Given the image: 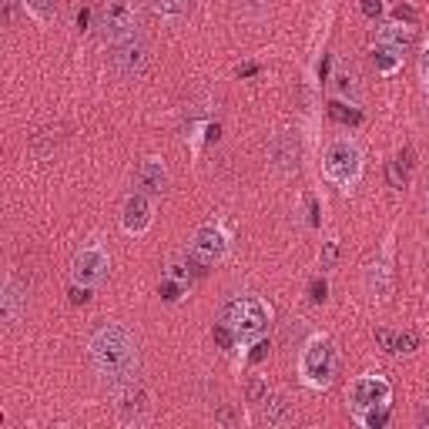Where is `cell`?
I'll return each instance as SVG.
<instances>
[{
    "label": "cell",
    "mask_w": 429,
    "mask_h": 429,
    "mask_svg": "<svg viewBox=\"0 0 429 429\" xmlns=\"http://www.w3.org/2000/svg\"><path fill=\"white\" fill-rule=\"evenodd\" d=\"M87 356H91V366L104 382L111 386H128L134 382V372H138V346H134L131 332L124 325H101L91 342H87Z\"/></svg>",
    "instance_id": "cell-1"
},
{
    "label": "cell",
    "mask_w": 429,
    "mask_h": 429,
    "mask_svg": "<svg viewBox=\"0 0 429 429\" xmlns=\"http://www.w3.org/2000/svg\"><path fill=\"white\" fill-rule=\"evenodd\" d=\"M222 322L239 335V342H249V339L262 335L268 312H265V305L255 295H239V298H228L222 305Z\"/></svg>",
    "instance_id": "cell-2"
},
{
    "label": "cell",
    "mask_w": 429,
    "mask_h": 429,
    "mask_svg": "<svg viewBox=\"0 0 429 429\" xmlns=\"http://www.w3.org/2000/svg\"><path fill=\"white\" fill-rule=\"evenodd\" d=\"M97 31L107 44H124L138 37V7L134 0H101L97 4Z\"/></svg>",
    "instance_id": "cell-3"
},
{
    "label": "cell",
    "mask_w": 429,
    "mask_h": 429,
    "mask_svg": "<svg viewBox=\"0 0 429 429\" xmlns=\"http://www.w3.org/2000/svg\"><path fill=\"white\" fill-rule=\"evenodd\" d=\"M335 346L332 339H325V335H312L305 349H302V359H298V369H302V379L309 382L312 389H322V386H329L335 376Z\"/></svg>",
    "instance_id": "cell-4"
},
{
    "label": "cell",
    "mask_w": 429,
    "mask_h": 429,
    "mask_svg": "<svg viewBox=\"0 0 429 429\" xmlns=\"http://www.w3.org/2000/svg\"><path fill=\"white\" fill-rule=\"evenodd\" d=\"M359 171H362V155H359V148L352 141L339 138V141L325 148V175H329V181L349 188L359 178Z\"/></svg>",
    "instance_id": "cell-5"
},
{
    "label": "cell",
    "mask_w": 429,
    "mask_h": 429,
    "mask_svg": "<svg viewBox=\"0 0 429 429\" xmlns=\"http://www.w3.org/2000/svg\"><path fill=\"white\" fill-rule=\"evenodd\" d=\"M389 396H393V386L382 379V376H362V379L352 382L349 389V403H352V416L362 419L372 409H382L389 406Z\"/></svg>",
    "instance_id": "cell-6"
},
{
    "label": "cell",
    "mask_w": 429,
    "mask_h": 429,
    "mask_svg": "<svg viewBox=\"0 0 429 429\" xmlns=\"http://www.w3.org/2000/svg\"><path fill=\"white\" fill-rule=\"evenodd\" d=\"M107 265H111L107 262V251L101 245H87V249H81L74 255L71 275H74V282H81V286H97L107 275Z\"/></svg>",
    "instance_id": "cell-7"
},
{
    "label": "cell",
    "mask_w": 429,
    "mask_h": 429,
    "mask_svg": "<svg viewBox=\"0 0 429 429\" xmlns=\"http://www.w3.org/2000/svg\"><path fill=\"white\" fill-rule=\"evenodd\" d=\"M225 251H228V235L222 232V228H214V225H205L195 232V241H191V259L198 265H214L218 259H225Z\"/></svg>",
    "instance_id": "cell-8"
},
{
    "label": "cell",
    "mask_w": 429,
    "mask_h": 429,
    "mask_svg": "<svg viewBox=\"0 0 429 429\" xmlns=\"http://www.w3.org/2000/svg\"><path fill=\"white\" fill-rule=\"evenodd\" d=\"M148 67V44H144L141 37H131V40H124L118 44L114 50V71L124 77V81H138Z\"/></svg>",
    "instance_id": "cell-9"
},
{
    "label": "cell",
    "mask_w": 429,
    "mask_h": 429,
    "mask_svg": "<svg viewBox=\"0 0 429 429\" xmlns=\"http://www.w3.org/2000/svg\"><path fill=\"white\" fill-rule=\"evenodd\" d=\"M118 416L121 423H128V426H138V423H144V419L151 416V396L144 393L141 386H134V382H128L124 386V393H121L118 399Z\"/></svg>",
    "instance_id": "cell-10"
},
{
    "label": "cell",
    "mask_w": 429,
    "mask_h": 429,
    "mask_svg": "<svg viewBox=\"0 0 429 429\" xmlns=\"http://www.w3.org/2000/svg\"><path fill=\"white\" fill-rule=\"evenodd\" d=\"M121 225H124L128 235H141V232H148V225H151V202L144 198V191L141 195H128V198H124Z\"/></svg>",
    "instance_id": "cell-11"
},
{
    "label": "cell",
    "mask_w": 429,
    "mask_h": 429,
    "mask_svg": "<svg viewBox=\"0 0 429 429\" xmlns=\"http://www.w3.org/2000/svg\"><path fill=\"white\" fill-rule=\"evenodd\" d=\"M134 185L144 191V195H161L168 188V171L161 165V158H144L138 171H134Z\"/></svg>",
    "instance_id": "cell-12"
},
{
    "label": "cell",
    "mask_w": 429,
    "mask_h": 429,
    "mask_svg": "<svg viewBox=\"0 0 429 429\" xmlns=\"http://www.w3.org/2000/svg\"><path fill=\"white\" fill-rule=\"evenodd\" d=\"M268 158H272V168L275 171H292L298 165V141L292 134H278L268 148Z\"/></svg>",
    "instance_id": "cell-13"
},
{
    "label": "cell",
    "mask_w": 429,
    "mask_h": 429,
    "mask_svg": "<svg viewBox=\"0 0 429 429\" xmlns=\"http://www.w3.org/2000/svg\"><path fill=\"white\" fill-rule=\"evenodd\" d=\"M366 288H369L372 302H386L389 292H393V275H389V265L386 262H372L366 268Z\"/></svg>",
    "instance_id": "cell-14"
},
{
    "label": "cell",
    "mask_w": 429,
    "mask_h": 429,
    "mask_svg": "<svg viewBox=\"0 0 429 429\" xmlns=\"http://www.w3.org/2000/svg\"><path fill=\"white\" fill-rule=\"evenodd\" d=\"M265 423V426H288L292 419H295V409H292V403L288 399H282V396H265V403H262V416H259Z\"/></svg>",
    "instance_id": "cell-15"
},
{
    "label": "cell",
    "mask_w": 429,
    "mask_h": 429,
    "mask_svg": "<svg viewBox=\"0 0 429 429\" xmlns=\"http://www.w3.org/2000/svg\"><path fill=\"white\" fill-rule=\"evenodd\" d=\"M376 342L386 352H413L419 346L416 332H393V329H376Z\"/></svg>",
    "instance_id": "cell-16"
},
{
    "label": "cell",
    "mask_w": 429,
    "mask_h": 429,
    "mask_svg": "<svg viewBox=\"0 0 429 429\" xmlns=\"http://www.w3.org/2000/svg\"><path fill=\"white\" fill-rule=\"evenodd\" d=\"M372 64H376L379 74H393L396 67L403 64V48L386 44V40H376V48H372Z\"/></svg>",
    "instance_id": "cell-17"
},
{
    "label": "cell",
    "mask_w": 429,
    "mask_h": 429,
    "mask_svg": "<svg viewBox=\"0 0 429 429\" xmlns=\"http://www.w3.org/2000/svg\"><path fill=\"white\" fill-rule=\"evenodd\" d=\"M409 168H413V151L406 148L403 155H396L389 165H386V181H389V188L403 191L409 185Z\"/></svg>",
    "instance_id": "cell-18"
},
{
    "label": "cell",
    "mask_w": 429,
    "mask_h": 429,
    "mask_svg": "<svg viewBox=\"0 0 429 429\" xmlns=\"http://www.w3.org/2000/svg\"><path fill=\"white\" fill-rule=\"evenodd\" d=\"M379 40H386V44H396V48H409L413 44V27H406V24H389V27H382L379 31Z\"/></svg>",
    "instance_id": "cell-19"
},
{
    "label": "cell",
    "mask_w": 429,
    "mask_h": 429,
    "mask_svg": "<svg viewBox=\"0 0 429 429\" xmlns=\"http://www.w3.org/2000/svg\"><path fill=\"white\" fill-rule=\"evenodd\" d=\"M151 11L161 17H185L191 11V0H151Z\"/></svg>",
    "instance_id": "cell-20"
},
{
    "label": "cell",
    "mask_w": 429,
    "mask_h": 429,
    "mask_svg": "<svg viewBox=\"0 0 429 429\" xmlns=\"http://www.w3.org/2000/svg\"><path fill=\"white\" fill-rule=\"evenodd\" d=\"M17 309H21V288H17V282H7V288H4V319L13 322L17 319Z\"/></svg>",
    "instance_id": "cell-21"
},
{
    "label": "cell",
    "mask_w": 429,
    "mask_h": 429,
    "mask_svg": "<svg viewBox=\"0 0 429 429\" xmlns=\"http://www.w3.org/2000/svg\"><path fill=\"white\" fill-rule=\"evenodd\" d=\"M329 118L339 121V124H359V121H362V114H359L356 107L342 104V101H332V104H329Z\"/></svg>",
    "instance_id": "cell-22"
},
{
    "label": "cell",
    "mask_w": 429,
    "mask_h": 429,
    "mask_svg": "<svg viewBox=\"0 0 429 429\" xmlns=\"http://www.w3.org/2000/svg\"><path fill=\"white\" fill-rule=\"evenodd\" d=\"M58 4H60V0H24V7L34 13L37 21H48L50 13L58 11Z\"/></svg>",
    "instance_id": "cell-23"
},
{
    "label": "cell",
    "mask_w": 429,
    "mask_h": 429,
    "mask_svg": "<svg viewBox=\"0 0 429 429\" xmlns=\"http://www.w3.org/2000/svg\"><path fill=\"white\" fill-rule=\"evenodd\" d=\"M214 342L225 349V352H232V349H235V342H239V335L232 332L225 322H214Z\"/></svg>",
    "instance_id": "cell-24"
},
{
    "label": "cell",
    "mask_w": 429,
    "mask_h": 429,
    "mask_svg": "<svg viewBox=\"0 0 429 429\" xmlns=\"http://www.w3.org/2000/svg\"><path fill=\"white\" fill-rule=\"evenodd\" d=\"M386 419H389V406H382V409H372V413H366V416L359 419L366 429H379L386 426Z\"/></svg>",
    "instance_id": "cell-25"
},
{
    "label": "cell",
    "mask_w": 429,
    "mask_h": 429,
    "mask_svg": "<svg viewBox=\"0 0 429 429\" xmlns=\"http://www.w3.org/2000/svg\"><path fill=\"white\" fill-rule=\"evenodd\" d=\"M265 396H268V386H265V379H259V376H255V379L249 382V403H259V406H262Z\"/></svg>",
    "instance_id": "cell-26"
},
{
    "label": "cell",
    "mask_w": 429,
    "mask_h": 429,
    "mask_svg": "<svg viewBox=\"0 0 429 429\" xmlns=\"http://www.w3.org/2000/svg\"><path fill=\"white\" fill-rule=\"evenodd\" d=\"M161 298H165V302H178V298H181V286H178V278H168L165 286H161Z\"/></svg>",
    "instance_id": "cell-27"
},
{
    "label": "cell",
    "mask_w": 429,
    "mask_h": 429,
    "mask_svg": "<svg viewBox=\"0 0 429 429\" xmlns=\"http://www.w3.org/2000/svg\"><path fill=\"white\" fill-rule=\"evenodd\" d=\"M325 295H329V286H325V278H315L309 286V298L312 302H325Z\"/></svg>",
    "instance_id": "cell-28"
},
{
    "label": "cell",
    "mask_w": 429,
    "mask_h": 429,
    "mask_svg": "<svg viewBox=\"0 0 429 429\" xmlns=\"http://www.w3.org/2000/svg\"><path fill=\"white\" fill-rule=\"evenodd\" d=\"M214 423H222V426H235L239 416H235V409H232V406H222V409L214 413Z\"/></svg>",
    "instance_id": "cell-29"
},
{
    "label": "cell",
    "mask_w": 429,
    "mask_h": 429,
    "mask_svg": "<svg viewBox=\"0 0 429 429\" xmlns=\"http://www.w3.org/2000/svg\"><path fill=\"white\" fill-rule=\"evenodd\" d=\"M335 259H339V245H335V241H325V251H322V268H332Z\"/></svg>",
    "instance_id": "cell-30"
},
{
    "label": "cell",
    "mask_w": 429,
    "mask_h": 429,
    "mask_svg": "<svg viewBox=\"0 0 429 429\" xmlns=\"http://www.w3.org/2000/svg\"><path fill=\"white\" fill-rule=\"evenodd\" d=\"M352 81H356V77H352L349 71H339V74H335V84H339V91H342V94H349V91L356 87Z\"/></svg>",
    "instance_id": "cell-31"
},
{
    "label": "cell",
    "mask_w": 429,
    "mask_h": 429,
    "mask_svg": "<svg viewBox=\"0 0 429 429\" xmlns=\"http://www.w3.org/2000/svg\"><path fill=\"white\" fill-rule=\"evenodd\" d=\"M87 298H91V286H71V302L74 305H84V302H87Z\"/></svg>",
    "instance_id": "cell-32"
},
{
    "label": "cell",
    "mask_w": 429,
    "mask_h": 429,
    "mask_svg": "<svg viewBox=\"0 0 429 429\" xmlns=\"http://www.w3.org/2000/svg\"><path fill=\"white\" fill-rule=\"evenodd\" d=\"M419 77H423V87L429 91V44L423 50V58H419Z\"/></svg>",
    "instance_id": "cell-33"
},
{
    "label": "cell",
    "mask_w": 429,
    "mask_h": 429,
    "mask_svg": "<svg viewBox=\"0 0 429 429\" xmlns=\"http://www.w3.org/2000/svg\"><path fill=\"white\" fill-rule=\"evenodd\" d=\"M359 7H362L366 17H379V13H382V0H362Z\"/></svg>",
    "instance_id": "cell-34"
},
{
    "label": "cell",
    "mask_w": 429,
    "mask_h": 429,
    "mask_svg": "<svg viewBox=\"0 0 429 429\" xmlns=\"http://www.w3.org/2000/svg\"><path fill=\"white\" fill-rule=\"evenodd\" d=\"M396 21L413 24V21H416V11H413V7H406V4H399V7H396Z\"/></svg>",
    "instance_id": "cell-35"
},
{
    "label": "cell",
    "mask_w": 429,
    "mask_h": 429,
    "mask_svg": "<svg viewBox=\"0 0 429 429\" xmlns=\"http://www.w3.org/2000/svg\"><path fill=\"white\" fill-rule=\"evenodd\" d=\"M265 352H268V342H259V346H251L249 359H251V362H262V359H265Z\"/></svg>",
    "instance_id": "cell-36"
},
{
    "label": "cell",
    "mask_w": 429,
    "mask_h": 429,
    "mask_svg": "<svg viewBox=\"0 0 429 429\" xmlns=\"http://www.w3.org/2000/svg\"><path fill=\"white\" fill-rule=\"evenodd\" d=\"M239 4L245 7V11H265V7H268L272 0H239Z\"/></svg>",
    "instance_id": "cell-37"
},
{
    "label": "cell",
    "mask_w": 429,
    "mask_h": 429,
    "mask_svg": "<svg viewBox=\"0 0 429 429\" xmlns=\"http://www.w3.org/2000/svg\"><path fill=\"white\" fill-rule=\"evenodd\" d=\"M309 222L319 225V202H315V198H309Z\"/></svg>",
    "instance_id": "cell-38"
},
{
    "label": "cell",
    "mask_w": 429,
    "mask_h": 429,
    "mask_svg": "<svg viewBox=\"0 0 429 429\" xmlns=\"http://www.w3.org/2000/svg\"><path fill=\"white\" fill-rule=\"evenodd\" d=\"M416 423H419V426H426V423H429V406H426V403L419 406V416H416Z\"/></svg>",
    "instance_id": "cell-39"
},
{
    "label": "cell",
    "mask_w": 429,
    "mask_h": 429,
    "mask_svg": "<svg viewBox=\"0 0 429 429\" xmlns=\"http://www.w3.org/2000/svg\"><path fill=\"white\" fill-rule=\"evenodd\" d=\"M255 71H259V64H245V67H239L241 77H249V74H255Z\"/></svg>",
    "instance_id": "cell-40"
},
{
    "label": "cell",
    "mask_w": 429,
    "mask_h": 429,
    "mask_svg": "<svg viewBox=\"0 0 429 429\" xmlns=\"http://www.w3.org/2000/svg\"><path fill=\"white\" fill-rule=\"evenodd\" d=\"M426 214H429V191H426Z\"/></svg>",
    "instance_id": "cell-41"
}]
</instances>
